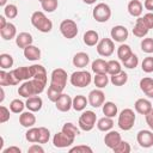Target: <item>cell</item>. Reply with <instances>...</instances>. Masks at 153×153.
<instances>
[{
  "mask_svg": "<svg viewBox=\"0 0 153 153\" xmlns=\"http://www.w3.org/2000/svg\"><path fill=\"white\" fill-rule=\"evenodd\" d=\"M47 86V81L32 78L29 80H25L18 88V94L24 97V98H29L32 96H38L41 94L44 88Z\"/></svg>",
  "mask_w": 153,
  "mask_h": 153,
  "instance_id": "6da1fadb",
  "label": "cell"
},
{
  "mask_svg": "<svg viewBox=\"0 0 153 153\" xmlns=\"http://www.w3.org/2000/svg\"><path fill=\"white\" fill-rule=\"evenodd\" d=\"M31 24L41 32H50L53 29V23L50 19L47 18V16L41 12V11H36L32 13L31 16Z\"/></svg>",
  "mask_w": 153,
  "mask_h": 153,
  "instance_id": "7a4b0ae2",
  "label": "cell"
},
{
  "mask_svg": "<svg viewBox=\"0 0 153 153\" xmlns=\"http://www.w3.org/2000/svg\"><path fill=\"white\" fill-rule=\"evenodd\" d=\"M31 78H32V75H31L30 66H29V67H26V66L18 67V68L12 69V71L8 72L10 86L18 85L20 81H25V80H29V79H31Z\"/></svg>",
  "mask_w": 153,
  "mask_h": 153,
  "instance_id": "3957f363",
  "label": "cell"
},
{
  "mask_svg": "<svg viewBox=\"0 0 153 153\" xmlns=\"http://www.w3.org/2000/svg\"><path fill=\"white\" fill-rule=\"evenodd\" d=\"M134 123H135V112L131 109H123L118 115V121H117L118 127L122 130L127 131L134 127Z\"/></svg>",
  "mask_w": 153,
  "mask_h": 153,
  "instance_id": "277c9868",
  "label": "cell"
},
{
  "mask_svg": "<svg viewBox=\"0 0 153 153\" xmlns=\"http://www.w3.org/2000/svg\"><path fill=\"white\" fill-rule=\"evenodd\" d=\"M66 85H67V72L62 68H55L51 72V79H50L49 86L62 92L65 90Z\"/></svg>",
  "mask_w": 153,
  "mask_h": 153,
  "instance_id": "5b68a950",
  "label": "cell"
},
{
  "mask_svg": "<svg viewBox=\"0 0 153 153\" xmlns=\"http://www.w3.org/2000/svg\"><path fill=\"white\" fill-rule=\"evenodd\" d=\"M96 121H97V115L92 110H86L80 115L78 124H79V128L81 130L90 131V130H92L94 128Z\"/></svg>",
  "mask_w": 153,
  "mask_h": 153,
  "instance_id": "8992f818",
  "label": "cell"
},
{
  "mask_svg": "<svg viewBox=\"0 0 153 153\" xmlns=\"http://www.w3.org/2000/svg\"><path fill=\"white\" fill-rule=\"evenodd\" d=\"M69 80H71V84L75 87H86L90 85L92 76H91V73L87 71H76L72 73Z\"/></svg>",
  "mask_w": 153,
  "mask_h": 153,
  "instance_id": "52a82bcc",
  "label": "cell"
},
{
  "mask_svg": "<svg viewBox=\"0 0 153 153\" xmlns=\"http://www.w3.org/2000/svg\"><path fill=\"white\" fill-rule=\"evenodd\" d=\"M92 16L98 23H105L111 18V8L108 4L99 2L92 11Z\"/></svg>",
  "mask_w": 153,
  "mask_h": 153,
  "instance_id": "ba28073f",
  "label": "cell"
},
{
  "mask_svg": "<svg viewBox=\"0 0 153 153\" xmlns=\"http://www.w3.org/2000/svg\"><path fill=\"white\" fill-rule=\"evenodd\" d=\"M60 32L67 39H72L78 35V25L72 19H65L60 24Z\"/></svg>",
  "mask_w": 153,
  "mask_h": 153,
  "instance_id": "9c48e42d",
  "label": "cell"
},
{
  "mask_svg": "<svg viewBox=\"0 0 153 153\" xmlns=\"http://www.w3.org/2000/svg\"><path fill=\"white\" fill-rule=\"evenodd\" d=\"M115 51V44L114 41L111 38H102L98 43H97V53L100 56L104 57H109L114 54Z\"/></svg>",
  "mask_w": 153,
  "mask_h": 153,
  "instance_id": "30bf717a",
  "label": "cell"
},
{
  "mask_svg": "<svg viewBox=\"0 0 153 153\" xmlns=\"http://www.w3.org/2000/svg\"><path fill=\"white\" fill-rule=\"evenodd\" d=\"M74 142V139L65 134L62 130L60 133H56L53 137V145L56 148H67Z\"/></svg>",
  "mask_w": 153,
  "mask_h": 153,
  "instance_id": "8fae6325",
  "label": "cell"
},
{
  "mask_svg": "<svg viewBox=\"0 0 153 153\" xmlns=\"http://www.w3.org/2000/svg\"><path fill=\"white\" fill-rule=\"evenodd\" d=\"M136 140L142 148H149L153 146V133L146 129L140 130L136 135Z\"/></svg>",
  "mask_w": 153,
  "mask_h": 153,
  "instance_id": "7c38bea8",
  "label": "cell"
},
{
  "mask_svg": "<svg viewBox=\"0 0 153 153\" xmlns=\"http://www.w3.org/2000/svg\"><path fill=\"white\" fill-rule=\"evenodd\" d=\"M88 104L93 108H99L104 104L105 102V94L102 90H92L90 93H88Z\"/></svg>",
  "mask_w": 153,
  "mask_h": 153,
  "instance_id": "4fadbf2b",
  "label": "cell"
},
{
  "mask_svg": "<svg viewBox=\"0 0 153 153\" xmlns=\"http://www.w3.org/2000/svg\"><path fill=\"white\" fill-rule=\"evenodd\" d=\"M110 35H111L112 41L118 42V43H123L128 38L129 32H128V30H127L126 26H123V25H116V26H114L111 29Z\"/></svg>",
  "mask_w": 153,
  "mask_h": 153,
  "instance_id": "5bb4252c",
  "label": "cell"
},
{
  "mask_svg": "<svg viewBox=\"0 0 153 153\" xmlns=\"http://www.w3.org/2000/svg\"><path fill=\"white\" fill-rule=\"evenodd\" d=\"M55 106H56V109H57L59 111H61V112H67V111L71 110V108H73V99H72L68 94L62 93V94L59 97V99L55 102Z\"/></svg>",
  "mask_w": 153,
  "mask_h": 153,
  "instance_id": "9a60e30c",
  "label": "cell"
},
{
  "mask_svg": "<svg viewBox=\"0 0 153 153\" xmlns=\"http://www.w3.org/2000/svg\"><path fill=\"white\" fill-rule=\"evenodd\" d=\"M122 141V137H121V134L116 130H109L105 136H104V143L106 147L114 149L120 142Z\"/></svg>",
  "mask_w": 153,
  "mask_h": 153,
  "instance_id": "2e32d148",
  "label": "cell"
},
{
  "mask_svg": "<svg viewBox=\"0 0 153 153\" xmlns=\"http://www.w3.org/2000/svg\"><path fill=\"white\" fill-rule=\"evenodd\" d=\"M148 31H149V29H148L147 25L145 24L142 17H137L136 23H135V26H134V29H133L134 36H136V37H139V38H142V37H145V36L148 33Z\"/></svg>",
  "mask_w": 153,
  "mask_h": 153,
  "instance_id": "e0dca14e",
  "label": "cell"
},
{
  "mask_svg": "<svg viewBox=\"0 0 153 153\" xmlns=\"http://www.w3.org/2000/svg\"><path fill=\"white\" fill-rule=\"evenodd\" d=\"M134 108L136 110V112H139L140 115H147L151 110H152V103L148 99L145 98H140L135 102Z\"/></svg>",
  "mask_w": 153,
  "mask_h": 153,
  "instance_id": "ac0fdd59",
  "label": "cell"
},
{
  "mask_svg": "<svg viewBox=\"0 0 153 153\" xmlns=\"http://www.w3.org/2000/svg\"><path fill=\"white\" fill-rule=\"evenodd\" d=\"M0 35H1V38H4L5 41H11L12 38L17 37L16 25L12 23H7L2 29H0Z\"/></svg>",
  "mask_w": 153,
  "mask_h": 153,
  "instance_id": "d6986e66",
  "label": "cell"
},
{
  "mask_svg": "<svg viewBox=\"0 0 153 153\" xmlns=\"http://www.w3.org/2000/svg\"><path fill=\"white\" fill-rule=\"evenodd\" d=\"M42 105H43V100L41 97L38 96H32V97H29L26 99V103H25V106L27 108V110L32 111V112H37L42 109Z\"/></svg>",
  "mask_w": 153,
  "mask_h": 153,
  "instance_id": "ffe728a7",
  "label": "cell"
},
{
  "mask_svg": "<svg viewBox=\"0 0 153 153\" xmlns=\"http://www.w3.org/2000/svg\"><path fill=\"white\" fill-rule=\"evenodd\" d=\"M19 123L25 128H31L36 123V116L32 114V111H25L22 112L19 116Z\"/></svg>",
  "mask_w": 153,
  "mask_h": 153,
  "instance_id": "44dd1931",
  "label": "cell"
},
{
  "mask_svg": "<svg viewBox=\"0 0 153 153\" xmlns=\"http://www.w3.org/2000/svg\"><path fill=\"white\" fill-rule=\"evenodd\" d=\"M72 62L76 68H85L90 63V56H88V54H86L84 51H80V53H76L73 56Z\"/></svg>",
  "mask_w": 153,
  "mask_h": 153,
  "instance_id": "7402d4cb",
  "label": "cell"
},
{
  "mask_svg": "<svg viewBox=\"0 0 153 153\" xmlns=\"http://www.w3.org/2000/svg\"><path fill=\"white\" fill-rule=\"evenodd\" d=\"M32 42H33V38L29 32H20L16 37V44L20 49H25L27 45L32 44Z\"/></svg>",
  "mask_w": 153,
  "mask_h": 153,
  "instance_id": "603a6c76",
  "label": "cell"
},
{
  "mask_svg": "<svg viewBox=\"0 0 153 153\" xmlns=\"http://www.w3.org/2000/svg\"><path fill=\"white\" fill-rule=\"evenodd\" d=\"M140 88L141 91L149 98H153V79L145 76L140 80Z\"/></svg>",
  "mask_w": 153,
  "mask_h": 153,
  "instance_id": "cb8c5ba5",
  "label": "cell"
},
{
  "mask_svg": "<svg viewBox=\"0 0 153 153\" xmlns=\"http://www.w3.org/2000/svg\"><path fill=\"white\" fill-rule=\"evenodd\" d=\"M23 50H24V56L30 61H37L41 59V50L36 45L30 44Z\"/></svg>",
  "mask_w": 153,
  "mask_h": 153,
  "instance_id": "d4e9b609",
  "label": "cell"
},
{
  "mask_svg": "<svg viewBox=\"0 0 153 153\" xmlns=\"http://www.w3.org/2000/svg\"><path fill=\"white\" fill-rule=\"evenodd\" d=\"M84 43L88 47H93V45H97V43L99 42V36H98V32L94 31V30H87L85 33H84Z\"/></svg>",
  "mask_w": 153,
  "mask_h": 153,
  "instance_id": "484cf974",
  "label": "cell"
},
{
  "mask_svg": "<svg viewBox=\"0 0 153 153\" xmlns=\"http://www.w3.org/2000/svg\"><path fill=\"white\" fill-rule=\"evenodd\" d=\"M142 4L139 0H130L128 4V12L133 17H140L142 14Z\"/></svg>",
  "mask_w": 153,
  "mask_h": 153,
  "instance_id": "4316f807",
  "label": "cell"
},
{
  "mask_svg": "<svg viewBox=\"0 0 153 153\" xmlns=\"http://www.w3.org/2000/svg\"><path fill=\"white\" fill-rule=\"evenodd\" d=\"M92 67V71L96 73V74H103V73H106V69H108V61L103 60V59H97L92 62L91 65ZM108 74V73H106Z\"/></svg>",
  "mask_w": 153,
  "mask_h": 153,
  "instance_id": "83f0119b",
  "label": "cell"
},
{
  "mask_svg": "<svg viewBox=\"0 0 153 153\" xmlns=\"http://www.w3.org/2000/svg\"><path fill=\"white\" fill-rule=\"evenodd\" d=\"M112 127H114V121L111 117H108V116L99 118L97 122V128L100 131H109L112 129Z\"/></svg>",
  "mask_w": 153,
  "mask_h": 153,
  "instance_id": "f1b7e54d",
  "label": "cell"
},
{
  "mask_svg": "<svg viewBox=\"0 0 153 153\" xmlns=\"http://www.w3.org/2000/svg\"><path fill=\"white\" fill-rule=\"evenodd\" d=\"M87 104H88V99L82 94H78L73 98V109L75 111H82Z\"/></svg>",
  "mask_w": 153,
  "mask_h": 153,
  "instance_id": "f546056e",
  "label": "cell"
},
{
  "mask_svg": "<svg viewBox=\"0 0 153 153\" xmlns=\"http://www.w3.org/2000/svg\"><path fill=\"white\" fill-rule=\"evenodd\" d=\"M110 81H111V84H112L114 86H123V85L128 81V74H127L126 72L121 71L120 73L111 75Z\"/></svg>",
  "mask_w": 153,
  "mask_h": 153,
  "instance_id": "4dcf8cb0",
  "label": "cell"
},
{
  "mask_svg": "<svg viewBox=\"0 0 153 153\" xmlns=\"http://www.w3.org/2000/svg\"><path fill=\"white\" fill-rule=\"evenodd\" d=\"M133 51H131V48L128 45V44H121L118 48H117V56L118 59L123 62L126 60H128L130 56H131Z\"/></svg>",
  "mask_w": 153,
  "mask_h": 153,
  "instance_id": "1f68e13d",
  "label": "cell"
},
{
  "mask_svg": "<svg viewBox=\"0 0 153 153\" xmlns=\"http://www.w3.org/2000/svg\"><path fill=\"white\" fill-rule=\"evenodd\" d=\"M117 111H118V109H117V105L115 103H112V102H105L103 104V114L105 116L112 118V117H115L117 115Z\"/></svg>",
  "mask_w": 153,
  "mask_h": 153,
  "instance_id": "d6a6232c",
  "label": "cell"
},
{
  "mask_svg": "<svg viewBox=\"0 0 153 153\" xmlns=\"http://www.w3.org/2000/svg\"><path fill=\"white\" fill-rule=\"evenodd\" d=\"M62 131H63L65 134H67L68 136L73 137V139H75V136L80 134V131H79V129L76 128V126L73 124V123H71V122H67V123L63 124Z\"/></svg>",
  "mask_w": 153,
  "mask_h": 153,
  "instance_id": "836d02e7",
  "label": "cell"
},
{
  "mask_svg": "<svg viewBox=\"0 0 153 153\" xmlns=\"http://www.w3.org/2000/svg\"><path fill=\"white\" fill-rule=\"evenodd\" d=\"M93 82L94 85L98 87V88H103L108 85L109 82V78H108V74L106 73H103V74H96L94 78H93Z\"/></svg>",
  "mask_w": 153,
  "mask_h": 153,
  "instance_id": "e575fe53",
  "label": "cell"
},
{
  "mask_svg": "<svg viewBox=\"0 0 153 153\" xmlns=\"http://www.w3.org/2000/svg\"><path fill=\"white\" fill-rule=\"evenodd\" d=\"M13 66V57L10 54H1L0 55V67L1 69H7Z\"/></svg>",
  "mask_w": 153,
  "mask_h": 153,
  "instance_id": "d590c367",
  "label": "cell"
},
{
  "mask_svg": "<svg viewBox=\"0 0 153 153\" xmlns=\"http://www.w3.org/2000/svg\"><path fill=\"white\" fill-rule=\"evenodd\" d=\"M122 71V67H121V63L116 60H110L108 61V69H106V73L110 74V75H114V74H117Z\"/></svg>",
  "mask_w": 153,
  "mask_h": 153,
  "instance_id": "8d00e7d4",
  "label": "cell"
},
{
  "mask_svg": "<svg viewBox=\"0 0 153 153\" xmlns=\"http://www.w3.org/2000/svg\"><path fill=\"white\" fill-rule=\"evenodd\" d=\"M38 134H39V128L31 127V128H29V130L26 131L25 139H26L29 142H31V143L38 142Z\"/></svg>",
  "mask_w": 153,
  "mask_h": 153,
  "instance_id": "74e56055",
  "label": "cell"
},
{
  "mask_svg": "<svg viewBox=\"0 0 153 153\" xmlns=\"http://www.w3.org/2000/svg\"><path fill=\"white\" fill-rule=\"evenodd\" d=\"M41 6L45 12L51 13L57 8L59 2H57V0H43V1H41Z\"/></svg>",
  "mask_w": 153,
  "mask_h": 153,
  "instance_id": "f35d334b",
  "label": "cell"
},
{
  "mask_svg": "<svg viewBox=\"0 0 153 153\" xmlns=\"http://www.w3.org/2000/svg\"><path fill=\"white\" fill-rule=\"evenodd\" d=\"M4 14H5V17L8 18V19L16 18V17L18 16V8H17V6L13 5V4L6 5V6L4 7Z\"/></svg>",
  "mask_w": 153,
  "mask_h": 153,
  "instance_id": "ab89813d",
  "label": "cell"
},
{
  "mask_svg": "<svg viewBox=\"0 0 153 153\" xmlns=\"http://www.w3.org/2000/svg\"><path fill=\"white\" fill-rule=\"evenodd\" d=\"M24 108H25V104L20 99H13L10 103V110L13 114H22L23 110H24Z\"/></svg>",
  "mask_w": 153,
  "mask_h": 153,
  "instance_id": "60d3db41",
  "label": "cell"
},
{
  "mask_svg": "<svg viewBox=\"0 0 153 153\" xmlns=\"http://www.w3.org/2000/svg\"><path fill=\"white\" fill-rule=\"evenodd\" d=\"M141 50L146 54H152L153 53V38H143L141 41Z\"/></svg>",
  "mask_w": 153,
  "mask_h": 153,
  "instance_id": "b9f144b4",
  "label": "cell"
},
{
  "mask_svg": "<svg viewBox=\"0 0 153 153\" xmlns=\"http://www.w3.org/2000/svg\"><path fill=\"white\" fill-rule=\"evenodd\" d=\"M50 139V131L45 127H39V134H38V143H47Z\"/></svg>",
  "mask_w": 153,
  "mask_h": 153,
  "instance_id": "7bdbcfd3",
  "label": "cell"
},
{
  "mask_svg": "<svg viewBox=\"0 0 153 153\" xmlns=\"http://www.w3.org/2000/svg\"><path fill=\"white\" fill-rule=\"evenodd\" d=\"M141 68L145 73H152L153 72V57L152 56L145 57L141 63Z\"/></svg>",
  "mask_w": 153,
  "mask_h": 153,
  "instance_id": "ee69618b",
  "label": "cell"
},
{
  "mask_svg": "<svg viewBox=\"0 0 153 153\" xmlns=\"http://www.w3.org/2000/svg\"><path fill=\"white\" fill-rule=\"evenodd\" d=\"M122 63H123L124 67H127V68H129V69H133V68H135V67L139 65V57H137V55H135V54L133 53L131 56H130L128 60L123 61Z\"/></svg>",
  "mask_w": 153,
  "mask_h": 153,
  "instance_id": "f6af8a7d",
  "label": "cell"
},
{
  "mask_svg": "<svg viewBox=\"0 0 153 153\" xmlns=\"http://www.w3.org/2000/svg\"><path fill=\"white\" fill-rule=\"evenodd\" d=\"M62 93H63V92H61V91H59V90H56V88H54V87L49 86V87H48V93H47V96H48V98H49V100H50V102L55 103Z\"/></svg>",
  "mask_w": 153,
  "mask_h": 153,
  "instance_id": "bcb514c9",
  "label": "cell"
},
{
  "mask_svg": "<svg viewBox=\"0 0 153 153\" xmlns=\"http://www.w3.org/2000/svg\"><path fill=\"white\" fill-rule=\"evenodd\" d=\"M112 151L116 152V153H129L131 151V148H130V145L127 141H121Z\"/></svg>",
  "mask_w": 153,
  "mask_h": 153,
  "instance_id": "7dc6e473",
  "label": "cell"
},
{
  "mask_svg": "<svg viewBox=\"0 0 153 153\" xmlns=\"http://www.w3.org/2000/svg\"><path fill=\"white\" fill-rule=\"evenodd\" d=\"M69 152H71V153H74V152H76V153H86V152L92 153L93 151H92V148H91L90 146H87V145H79V146H75V147L71 148Z\"/></svg>",
  "mask_w": 153,
  "mask_h": 153,
  "instance_id": "c3c4849f",
  "label": "cell"
},
{
  "mask_svg": "<svg viewBox=\"0 0 153 153\" xmlns=\"http://www.w3.org/2000/svg\"><path fill=\"white\" fill-rule=\"evenodd\" d=\"M8 120H10V110L6 106L1 105L0 106V123H5Z\"/></svg>",
  "mask_w": 153,
  "mask_h": 153,
  "instance_id": "681fc988",
  "label": "cell"
},
{
  "mask_svg": "<svg viewBox=\"0 0 153 153\" xmlns=\"http://www.w3.org/2000/svg\"><path fill=\"white\" fill-rule=\"evenodd\" d=\"M0 86H10L8 72H6L5 69L0 71Z\"/></svg>",
  "mask_w": 153,
  "mask_h": 153,
  "instance_id": "f907efd6",
  "label": "cell"
},
{
  "mask_svg": "<svg viewBox=\"0 0 153 153\" xmlns=\"http://www.w3.org/2000/svg\"><path fill=\"white\" fill-rule=\"evenodd\" d=\"M145 24L147 25L148 29H153V12H148L142 17Z\"/></svg>",
  "mask_w": 153,
  "mask_h": 153,
  "instance_id": "816d5d0a",
  "label": "cell"
},
{
  "mask_svg": "<svg viewBox=\"0 0 153 153\" xmlns=\"http://www.w3.org/2000/svg\"><path fill=\"white\" fill-rule=\"evenodd\" d=\"M29 153H44V148L41 145H32L27 149Z\"/></svg>",
  "mask_w": 153,
  "mask_h": 153,
  "instance_id": "f5cc1de1",
  "label": "cell"
},
{
  "mask_svg": "<svg viewBox=\"0 0 153 153\" xmlns=\"http://www.w3.org/2000/svg\"><path fill=\"white\" fill-rule=\"evenodd\" d=\"M145 117H146V122H147L148 127L153 130V108H152V110L147 115H145Z\"/></svg>",
  "mask_w": 153,
  "mask_h": 153,
  "instance_id": "db71d44e",
  "label": "cell"
},
{
  "mask_svg": "<svg viewBox=\"0 0 153 153\" xmlns=\"http://www.w3.org/2000/svg\"><path fill=\"white\" fill-rule=\"evenodd\" d=\"M2 153H22V149L19 147H17V146H11V147L4 149Z\"/></svg>",
  "mask_w": 153,
  "mask_h": 153,
  "instance_id": "11a10c76",
  "label": "cell"
},
{
  "mask_svg": "<svg viewBox=\"0 0 153 153\" xmlns=\"http://www.w3.org/2000/svg\"><path fill=\"white\" fill-rule=\"evenodd\" d=\"M143 6L146 10H148L149 12H153V0H145Z\"/></svg>",
  "mask_w": 153,
  "mask_h": 153,
  "instance_id": "9f6ffc18",
  "label": "cell"
},
{
  "mask_svg": "<svg viewBox=\"0 0 153 153\" xmlns=\"http://www.w3.org/2000/svg\"><path fill=\"white\" fill-rule=\"evenodd\" d=\"M6 24H7V22H6V19H5V17H4V16H0V29H2Z\"/></svg>",
  "mask_w": 153,
  "mask_h": 153,
  "instance_id": "6f0895ef",
  "label": "cell"
},
{
  "mask_svg": "<svg viewBox=\"0 0 153 153\" xmlns=\"http://www.w3.org/2000/svg\"><path fill=\"white\" fill-rule=\"evenodd\" d=\"M0 92H1V97H0V102L2 103L4 102V98H5V92H4V86L0 87Z\"/></svg>",
  "mask_w": 153,
  "mask_h": 153,
  "instance_id": "680465c9",
  "label": "cell"
},
{
  "mask_svg": "<svg viewBox=\"0 0 153 153\" xmlns=\"http://www.w3.org/2000/svg\"><path fill=\"white\" fill-rule=\"evenodd\" d=\"M85 4H87V5H92V4H94L96 2V0H82Z\"/></svg>",
  "mask_w": 153,
  "mask_h": 153,
  "instance_id": "91938a15",
  "label": "cell"
},
{
  "mask_svg": "<svg viewBox=\"0 0 153 153\" xmlns=\"http://www.w3.org/2000/svg\"><path fill=\"white\" fill-rule=\"evenodd\" d=\"M6 2H7V0H0V6L5 7L6 6Z\"/></svg>",
  "mask_w": 153,
  "mask_h": 153,
  "instance_id": "94428289",
  "label": "cell"
},
{
  "mask_svg": "<svg viewBox=\"0 0 153 153\" xmlns=\"http://www.w3.org/2000/svg\"><path fill=\"white\" fill-rule=\"evenodd\" d=\"M2 145H4V139H2V137H0V149L2 148Z\"/></svg>",
  "mask_w": 153,
  "mask_h": 153,
  "instance_id": "6125c7cd",
  "label": "cell"
},
{
  "mask_svg": "<svg viewBox=\"0 0 153 153\" xmlns=\"http://www.w3.org/2000/svg\"><path fill=\"white\" fill-rule=\"evenodd\" d=\"M38 1H43V0H38Z\"/></svg>",
  "mask_w": 153,
  "mask_h": 153,
  "instance_id": "be15d7a7",
  "label": "cell"
}]
</instances>
